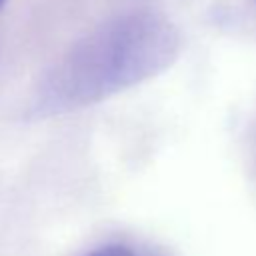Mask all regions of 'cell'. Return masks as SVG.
I'll list each match as a JSON object with an SVG mask.
<instances>
[{"instance_id": "6da1fadb", "label": "cell", "mask_w": 256, "mask_h": 256, "mask_svg": "<svg viewBox=\"0 0 256 256\" xmlns=\"http://www.w3.org/2000/svg\"><path fill=\"white\" fill-rule=\"evenodd\" d=\"M180 34L152 12L114 18L74 44L40 82L36 114H58L130 88L176 58Z\"/></svg>"}, {"instance_id": "7a4b0ae2", "label": "cell", "mask_w": 256, "mask_h": 256, "mask_svg": "<svg viewBox=\"0 0 256 256\" xmlns=\"http://www.w3.org/2000/svg\"><path fill=\"white\" fill-rule=\"evenodd\" d=\"M84 256H138L130 246L120 244V242H110V244H102L90 252H86Z\"/></svg>"}, {"instance_id": "3957f363", "label": "cell", "mask_w": 256, "mask_h": 256, "mask_svg": "<svg viewBox=\"0 0 256 256\" xmlns=\"http://www.w3.org/2000/svg\"><path fill=\"white\" fill-rule=\"evenodd\" d=\"M4 4H6V0H0V10L4 8Z\"/></svg>"}]
</instances>
